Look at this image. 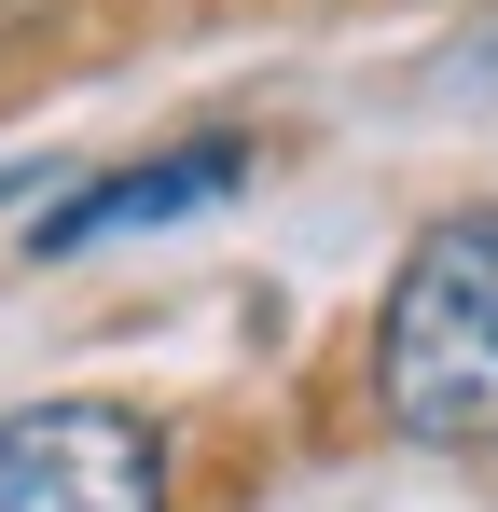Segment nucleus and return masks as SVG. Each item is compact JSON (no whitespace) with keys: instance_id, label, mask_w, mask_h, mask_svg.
I'll return each mask as SVG.
<instances>
[{"instance_id":"obj_2","label":"nucleus","mask_w":498,"mask_h":512,"mask_svg":"<svg viewBox=\"0 0 498 512\" xmlns=\"http://www.w3.org/2000/svg\"><path fill=\"white\" fill-rule=\"evenodd\" d=\"M0 512H166V443L125 402L0 416Z\"/></svg>"},{"instance_id":"obj_1","label":"nucleus","mask_w":498,"mask_h":512,"mask_svg":"<svg viewBox=\"0 0 498 512\" xmlns=\"http://www.w3.org/2000/svg\"><path fill=\"white\" fill-rule=\"evenodd\" d=\"M374 416L415 457H498V208L429 222L374 305Z\"/></svg>"},{"instance_id":"obj_3","label":"nucleus","mask_w":498,"mask_h":512,"mask_svg":"<svg viewBox=\"0 0 498 512\" xmlns=\"http://www.w3.org/2000/svg\"><path fill=\"white\" fill-rule=\"evenodd\" d=\"M249 180V139H180V153H139V167H111L97 194H70V208H42V236L28 250H97V236H139V222H194V208H222Z\"/></svg>"}]
</instances>
